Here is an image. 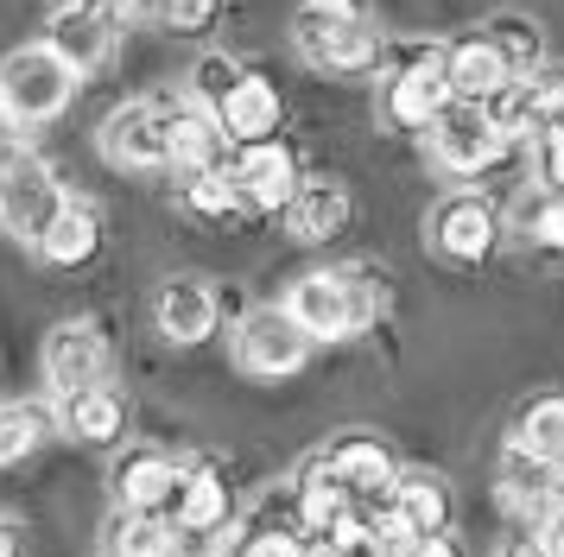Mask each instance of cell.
Wrapping results in <instances>:
<instances>
[{
    "mask_svg": "<svg viewBox=\"0 0 564 557\" xmlns=\"http://www.w3.org/2000/svg\"><path fill=\"white\" fill-rule=\"evenodd\" d=\"M280 304L311 342H349L381 317V285L361 273H299Z\"/></svg>",
    "mask_w": 564,
    "mask_h": 557,
    "instance_id": "6da1fadb",
    "label": "cell"
},
{
    "mask_svg": "<svg viewBox=\"0 0 564 557\" xmlns=\"http://www.w3.org/2000/svg\"><path fill=\"white\" fill-rule=\"evenodd\" d=\"M77 83L83 76L45 39L39 45H13L0 57V108H7V127H52L77 101Z\"/></svg>",
    "mask_w": 564,
    "mask_h": 557,
    "instance_id": "7a4b0ae2",
    "label": "cell"
},
{
    "mask_svg": "<svg viewBox=\"0 0 564 557\" xmlns=\"http://www.w3.org/2000/svg\"><path fill=\"white\" fill-rule=\"evenodd\" d=\"M64 184H57L52 159L39 146H26L20 133H0V228L13 241H39L52 216L64 209Z\"/></svg>",
    "mask_w": 564,
    "mask_h": 557,
    "instance_id": "3957f363",
    "label": "cell"
},
{
    "mask_svg": "<svg viewBox=\"0 0 564 557\" xmlns=\"http://www.w3.org/2000/svg\"><path fill=\"white\" fill-rule=\"evenodd\" d=\"M381 121L400 127V133H425L432 114L451 101V83H444V45H400L381 51Z\"/></svg>",
    "mask_w": 564,
    "mask_h": 557,
    "instance_id": "277c9868",
    "label": "cell"
},
{
    "mask_svg": "<svg viewBox=\"0 0 564 557\" xmlns=\"http://www.w3.org/2000/svg\"><path fill=\"white\" fill-rule=\"evenodd\" d=\"M292 51L324 76L375 70V57H381V25L368 20L361 7H305V13L292 20Z\"/></svg>",
    "mask_w": 564,
    "mask_h": 557,
    "instance_id": "5b68a950",
    "label": "cell"
},
{
    "mask_svg": "<svg viewBox=\"0 0 564 557\" xmlns=\"http://www.w3.org/2000/svg\"><path fill=\"white\" fill-rule=\"evenodd\" d=\"M501 203L476 190V184H457L425 209V248L451 266H482L488 253L501 248Z\"/></svg>",
    "mask_w": 564,
    "mask_h": 557,
    "instance_id": "8992f818",
    "label": "cell"
},
{
    "mask_svg": "<svg viewBox=\"0 0 564 557\" xmlns=\"http://www.w3.org/2000/svg\"><path fill=\"white\" fill-rule=\"evenodd\" d=\"M172 114H178V96H133L108 108L96 146L115 172H172Z\"/></svg>",
    "mask_w": 564,
    "mask_h": 557,
    "instance_id": "52a82bcc",
    "label": "cell"
},
{
    "mask_svg": "<svg viewBox=\"0 0 564 557\" xmlns=\"http://www.w3.org/2000/svg\"><path fill=\"white\" fill-rule=\"evenodd\" d=\"M508 146L513 140L488 121L482 101H463V96H451L432 114V127H425V152H432L437 172H451V177H482L488 165L508 159Z\"/></svg>",
    "mask_w": 564,
    "mask_h": 557,
    "instance_id": "ba28073f",
    "label": "cell"
},
{
    "mask_svg": "<svg viewBox=\"0 0 564 557\" xmlns=\"http://www.w3.org/2000/svg\"><path fill=\"white\" fill-rule=\"evenodd\" d=\"M128 13H133L128 0H64L52 13V25H45V45L77 76H89L115 57L121 32H128Z\"/></svg>",
    "mask_w": 564,
    "mask_h": 557,
    "instance_id": "9c48e42d",
    "label": "cell"
},
{
    "mask_svg": "<svg viewBox=\"0 0 564 557\" xmlns=\"http://www.w3.org/2000/svg\"><path fill=\"white\" fill-rule=\"evenodd\" d=\"M311 361V336L292 317H285V304H254L241 324H235V368L254 380H285L299 374Z\"/></svg>",
    "mask_w": 564,
    "mask_h": 557,
    "instance_id": "30bf717a",
    "label": "cell"
},
{
    "mask_svg": "<svg viewBox=\"0 0 564 557\" xmlns=\"http://www.w3.org/2000/svg\"><path fill=\"white\" fill-rule=\"evenodd\" d=\"M39 368H45V386L64 400V393H83V386H102L108 368H115V349L89 317H64V324L45 329Z\"/></svg>",
    "mask_w": 564,
    "mask_h": 557,
    "instance_id": "8fae6325",
    "label": "cell"
},
{
    "mask_svg": "<svg viewBox=\"0 0 564 557\" xmlns=\"http://www.w3.org/2000/svg\"><path fill=\"white\" fill-rule=\"evenodd\" d=\"M229 184L241 190V203L254 209V216H280L285 203H292V190H299V159H292V146L285 140H254V146H229Z\"/></svg>",
    "mask_w": 564,
    "mask_h": 557,
    "instance_id": "7c38bea8",
    "label": "cell"
},
{
    "mask_svg": "<svg viewBox=\"0 0 564 557\" xmlns=\"http://www.w3.org/2000/svg\"><path fill=\"white\" fill-rule=\"evenodd\" d=\"M153 324L165 342H178V349H197V342H209L216 336V324H223V298H216V285L197 273H178L159 285L153 298Z\"/></svg>",
    "mask_w": 564,
    "mask_h": 557,
    "instance_id": "4fadbf2b",
    "label": "cell"
},
{
    "mask_svg": "<svg viewBox=\"0 0 564 557\" xmlns=\"http://www.w3.org/2000/svg\"><path fill=\"white\" fill-rule=\"evenodd\" d=\"M216 114V127L229 133V146H254V140H280V127H285V101H280V89L267 83V76H241L229 96L209 108Z\"/></svg>",
    "mask_w": 564,
    "mask_h": 557,
    "instance_id": "5bb4252c",
    "label": "cell"
},
{
    "mask_svg": "<svg viewBox=\"0 0 564 557\" xmlns=\"http://www.w3.org/2000/svg\"><path fill=\"white\" fill-rule=\"evenodd\" d=\"M178 476H184L178 456L153 450V444H128V450L115 456V469H108V494H115V506H159L165 513Z\"/></svg>",
    "mask_w": 564,
    "mask_h": 557,
    "instance_id": "9a60e30c",
    "label": "cell"
},
{
    "mask_svg": "<svg viewBox=\"0 0 564 557\" xmlns=\"http://www.w3.org/2000/svg\"><path fill=\"white\" fill-rule=\"evenodd\" d=\"M495 494H501V506H508V513L539 520V513L564 494V469H552L545 456L520 450V444L508 437V450H501V462H495Z\"/></svg>",
    "mask_w": 564,
    "mask_h": 557,
    "instance_id": "2e32d148",
    "label": "cell"
},
{
    "mask_svg": "<svg viewBox=\"0 0 564 557\" xmlns=\"http://www.w3.org/2000/svg\"><path fill=\"white\" fill-rule=\"evenodd\" d=\"M317 456H324V469H330V476L343 481L356 501L387 494V481H393V469H400V462H393V450H387L381 437H368V430H343L330 450H317Z\"/></svg>",
    "mask_w": 564,
    "mask_h": 557,
    "instance_id": "e0dca14e",
    "label": "cell"
},
{
    "mask_svg": "<svg viewBox=\"0 0 564 557\" xmlns=\"http://www.w3.org/2000/svg\"><path fill=\"white\" fill-rule=\"evenodd\" d=\"M280 216L292 228V241H336L349 228V216H356V203L330 177H299V190H292V203H285Z\"/></svg>",
    "mask_w": 564,
    "mask_h": 557,
    "instance_id": "ac0fdd59",
    "label": "cell"
},
{
    "mask_svg": "<svg viewBox=\"0 0 564 557\" xmlns=\"http://www.w3.org/2000/svg\"><path fill=\"white\" fill-rule=\"evenodd\" d=\"M57 430H70L77 444L108 450V444L128 437V400H121L108 380L102 386H83V393H64V400H57Z\"/></svg>",
    "mask_w": 564,
    "mask_h": 557,
    "instance_id": "d6986e66",
    "label": "cell"
},
{
    "mask_svg": "<svg viewBox=\"0 0 564 557\" xmlns=\"http://www.w3.org/2000/svg\"><path fill=\"white\" fill-rule=\"evenodd\" d=\"M381 501L406 520V532H451V488L437 469H393Z\"/></svg>",
    "mask_w": 564,
    "mask_h": 557,
    "instance_id": "ffe728a7",
    "label": "cell"
},
{
    "mask_svg": "<svg viewBox=\"0 0 564 557\" xmlns=\"http://www.w3.org/2000/svg\"><path fill=\"white\" fill-rule=\"evenodd\" d=\"M508 76L513 70L501 64V51L488 45V32H463V39L444 45V83H451V96L482 101V96H495Z\"/></svg>",
    "mask_w": 564,
    "mask_h": 557,
    "instance_id": "44dd1931",
    "label": "cell"
},
{
    "mask_svg": "<svg viewBox=\"0 0 564 557\" xmlns=\"http://www.w3.org/2000/svg\"><path fill=\"white\" fill-rule=\"evenodd\" d=\"M216 165H229V133L216 127L209 108L184 96L172 114V172H216Z\"/></svg>",
    "mask_w": 564,
    "mask_h": 557,
    "instance_id": "7402d4cb",
    "label": "cell"
},
{
    "mask_svg": "<svg viewBox=\"0 0 564 557\" xmlns=\"http://www.w3.org/2000/svg\"><path fill=\"white\" fill-rule=\"evenodd\" d=\"M165 513H172V526H223V520H235V494L209 462H184Z\"/></svg>",
    "mask_w": 564,
    "mask_h": 557,
    "instance_id": "603a6c76",
    "label": "cell"
},
{
    "mask_svg": "<svg viewBox=\"0 0 564 557\" xmlns=\"http://www.w3.org/2000/svg\"><path fill=\"white\" fill-rule=\"evenodd\" d=\"M45 266H89L96 253H102V222H96V209L89 203H64L52 216V228L32 241Z\"/></svg>",
    "mask_w": 564,
    "mask_h": 557,
    "instance_id": "cb8c5ba5",
    "label": "cell"
},
{
    "mask_svg": "<svg viewBox=\"0 0 564 557\" xmlns=\"http://www.w3.org/2000/svg\"><path fill=\"white\" fill-rule=\"evenodd\" d=\"M285 494H292V513H299L305 538H311V532H324V526H336V520L356 506V494H349V488L324 469V456H311L305 469L292 476V488H285Z\"/></svg>",
    "mask_w": 564,
    "mask_h": 557,
    "instance_id": "d4e9b609",
    "label": "cell"
},
{
    "mask_svg": "<svg viewBox=\"0 0 564 557\" xmlns=\"http://www.w3.org/2000/svg\"><path fill=\"white\" fill-rule=\"evenodd\" d=\"M501 222L520 234V241H533V248L545 253H564V190H552V184H520V197L508 203V216Z\"/></svg>",
    "mask_w": 564,
    "mask_h": 557,
    "instance_id": "484cf974",
    "label": "cell"
},
{
    "mask_svg": "<svg viewBox=\"0 0 564 557\" xmlns=\"http://www.w3.org/2000/svg\"><path fill=\"white\" fill-rule=\"evenodd\" d=\"M108 557H172V513L159 506H115L102 526Z\"/></svg>",
    "mask_w": 564,
    "mask_h": 557,
    "instance_id": "4316f807",
    "label": "cell"
},
{
    "mask_svg": "<svg viewBox=\"0 0 564 557\" xmlns=\"http://www.w3.org/2000/svg\"><path fill=\"white\" fill-rule=\"evenodd\" d=\"M57 430V418L45 405H26V400H7L0 405V469H20L32 456L45 450V437Z\"/></svg>",
    "mask_w": 564,
    "mask_h": 557,
    "instance_id": "83f0119b",
    "label": "cell"
},
{
    "mask_svg": "<svg viewBox=\"0 0 564 557\" xmlns=\"http://www.w3.org/2000/svg\"><path fill=\"white\" fill-rule=\"evenodd\" d=\"M178 203L197 216V222H235L248 203H241V190L229 184V172L216 165V172H184V184H178Z\"/></svg>",
    "mask_w": 564,
    "mask_h": 557,
    "instance_id": "f1b7e54d",
    "label": "cell"
},
{
    "mask_svg": "<svg viewBox=\"0 0 564 557\" xmlns=\"http://www.w3.org/2000/svg\"><path fill=\"white\" fill-rule=\"evenodd\" d=\"M482 32H488V45L501 51V64H508L513 76H527L533 64H545V32H539V20H527V13H495Z\"/></svg>",
    "mask_w": 564,
    "mask_h": 557,
    "instance_id": "f546056e",
    "label": "cell"
},
{
    "mask_svg": "<svg viewBox=\"0 0 564 557\" xmlns=\"http://www.w3.org/2000/svg\"><path fill=\"white\" fill-rule=\"evenodd\" d=\"M513 444L545 456L552 469H564V400H533L513 418Z\"/></svg>",
    "mask_w": 564,
    "mask_h": 557,
    "instance_id": "4dcf8cb0",
    "label": "cell"
},
{
    "mask_svg": "<svg viewBox=\"0 0 564 557\" xmlns=\"http://www.w3.org/2000/svg\"><path fill=\"white\" fill-rule=\"evenodd\" d=\"M241 76H248V64H241V57H229V51H209V57H197V64H191V89H184V96L197 101V108H216V101L241 83Z\"/></svg>",
    "mask_w": 564,
    "mask_h": 557,
    "instance_id": "1f68e13d",
    "label": "cell"
},
{
    "mask_svg": "<svg viewBox=\"0 0 564 557\" xmlns=\"http://www.w3.org/2000/svg\"><path fill=\"white\" fill-rule=\"evenodd\" d=\"M128 7L147 13V20H159L165 32H204L216 20V0H128Z\"/></svg>",
    "mask_w": 564,
    "mask_h": 557,
    "instance_id": "d6a6232c",
    "label": "cell"
},
{
    "mask_svg": "<svg viewBox=\"0 0 564 557\" xmlns=\"http://www.w3.org/2000/svg\"><path fill=\"white\" fill-rule=\"evenodd\" d=\"M235 551V520L223 526H172V557H229Z\"/></svg>",
    "mask_w": 564,
    "mask_h": 557,
    "instance_id": "836d02e7",
    "label": "cell"
},
{
    "mask_svg": "<svg viewBox=\"0 0 564 557\" xmlns=\"http://www.w3.org/2000/svg\"><path fill=\"white\" fill-rule=\"evenodd\" d=\"M527 146H533V177H539V184L564 190V121L527 133Z\"/></svg>",
    "mask_w": 564,
    "mask_h": 557,
    "instance_id": "e575fe53",
    "label": "cell"
},
{
    "mask_svg": "<svg viewBox=\"0 0 564 557\" xmlns=\"http://www.w3.org/2000/svg\"><path fill=\"white\" fill-rule=\"evenodd\" d=\"M235 557H305V538H299V532L260 526V532H248V538L235 545Z\"/></svg>",
    "mask_w": 564,
    "mask_h": 557,
    "instance_id": "d590c367",
    "label": "cell"
},
{
    "mask_svg": "<svg viewBox=\"0 0 564 557\" xmlns=\"http://www.w3.org/2000/svg\"><path fill=\"white\" fill-rule=\"evenodd\" d=\"M533 532H539V545H545L552 557H564V494L545 506V513H539V526H533Z\"/></svg>",
    "mask_w": 564,
    "mask_h": 557,
    "instance_id": "8d00e7d4",
    "label": "cell"
},
{
    "mask_svg": "<svg viewBox=\"0 0 564 557\" xmlns=\"http://www.w3.org/2000/svg\"><path fill=\"white\" fill-rule=\"evenodd\" d=\"M406 557H463V551L451 545V532H419L406 545Z\"/></svg>",
    "mask_w": 564,
    "mask_h": 557,
    "instance_id": "74e56055",
    "label": "cell"
},
{
    "mask_svg": "<svg viewBox=\"0 0 564 557\" xmlns=\"http://www.w3.org/2000/svg\"><path fill=\"white\" fill-rule=\"evenodd\" d=\"M495 557H552V551L539 545V532H508V538L495 545Z\"/></svg>",
    "mask_w": 564,
    "mask_h": 557,
    "instance_id": "f35d334b",
    "label": "cell"
},
{
    "mask_svg": "<svg viewBox=\"0 0 564 557\" xmlns=\"http://www.w3.org/2000/svg\"><path fill=\"white\" fill-rule=\"evenodd\" d=\"M0 557H20V526L13 520H0Z\"/></svg>",
    "mask_w": 564,
    "mask_h": 557,
    "instance_id": "ab89813d",
    "label": "cell"
},
{
    "mask_svg": "<svg viewBox=\"0 0 564 557\" xmlns=\"http://www.w3.org/2000/svg\"><path fill=\"white\" fill-rule=\"evenodd\" d=\"M305 7H356V0H305Z\"/></svg>",
    "mask_w": 564,
    "mask_h": 557,
    "instance_id": "60d3db41",
    "label": "cell"
},
{
    "mask_svg": "<svg viewBox=\"0 0 564 557\" xmlns=\"http://www.w3.org/2000/svg\"><path fill=\"white\" fill-rule=\"evenodd\" d=\"M0 133H7V108H0Z\"/></svg>",
    "mask_w": 564,
    "mask_h": 557,
    "instance_id": "b9f144b4",
    "label": "cell"
}]
</instances>
